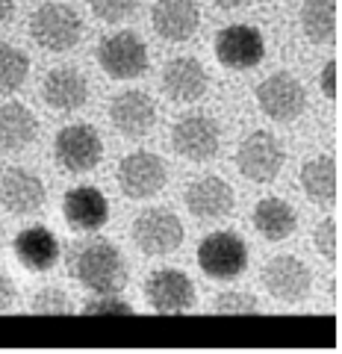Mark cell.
Returning <instances> with one entry per match:
<instances>
[{
  "mask_svg": "<svg viewBox=\"0 0 342 354\" xmlns=\"http://www.w3.org/2000/svg\"><path fill=\"white\" fill-rule=\"evenodd\" d=\"M95 18H101L104 24H115V21H124L133 9L139 6V0H89Z\"/></svg>",
  "mask_w": 342,
  "mask_h": 354,
  "instance_id": "4dcf8cb0",
  "label": "cell"
},
{
  "mask_svg": "<svg viewBox=\"0 0 342 354\" xmlns=\"http://www.w3.org/2000/svg\"><path fill=\"white\" fill-rule=\"evenodd\" d=\"M198 266L213 281H234L248 269V245L234 230H216L198 245Z\"/></svg>",
  "mask_w": 342,
  "mask_h": 354,
  "instance_id": "3957f363",
  "label": "cell"
},
{
  "mask_svg": "<svg viewBox=\"0 0 342 354\" xmlns=\"http://www.w3.org/2000/svg\"><path fill=\"white\" fill-rule=\"evenodd\" d=\"M97 65L113 80H136L148 71V44L133 30H121L97 44Z\"/></svg>",
  "mask_w": 342,
  "mask_h": 354,
  "instance_id": "52a82bcc",
  "label": "cell"
},
{
  "mask_svg": "<svg viewBox=\"0 0 342 354\" xmlns=\"http://www.w3.org/2000/svg\"><path fill=\"white\" fill-rule=\"evenodd\" d=\"M165 180H169V169H165L162 157L151 151H136L127 153L124 160L118 162V186L127 198H136V201H148V198L160 195Z\"/></svg>",
  "mask_w": 342,
  "mask_h": 354,
  "instance_id": "8fae6325",
  "label": "cell"
},
{
  "mask_svg": "<svg viewBox=\"0 0 342 354\" xmlns=\"http://www.w3.org/2000/svg\"><path fill=\"white\" fill-rule=\"evenodd\" d=\"M213 3L222 6V9H245L254 3V0H213Z\"/></svg>",
  "mask_w": 342,
  "mask_h": 354,
  "instance_id": "e575fe53",
  "label": "cell"
},
{
  "mask_svg": "<svg viewBox=\"0 0 342 354\" xmlns=\"http://www.w3.org/2000/svg\"><path fill=\"white\" fill-rule=\"evenodd\" d=\"M48 189L41 183V177H36L30 169L21 165H9L0 171V204L6 213L12 216H32L45 207Z\"/></svg>",
  "mask_w": 342,
  "mask_h": 354,
  "instance_id": "5bb4252c",
  "label": "cell"
},
{
  "mask_svg": "<svg viewBox=\"0 0 342 354\" xmlns=\"http://www.w3.org/2000/svg\"><path fill=\"white\" fill-rule=\"evenodd\" d=\"M62 216L71 230L92 234L109 221V201L97 186H74L62 198Z\"/></svg>",
  "mask_w": 342,
  "mask_h": 354,
  "instance_id": "e0dca14e",
  "label": "cell"
},
{
  "mask_svg": "<svg viewBox=\"0 0 342 354\" xmlns=\"http://www.w3.org/2000/svg\"><path fill=\"white\" fill-rule=\"evenodd\" d=\"M130 236H133L142 254L160 257V254H171L180 248L183 221L178 218V213H171V209H165V207H148L133 218Z\"/></svg>",
  "mask_w": 342,
  "mask_h": 354,
  "instance_id": "ba28073f",
  "label": "cell"
},
{
  "mask_svg": "<svg viewBox=\"0 0 342 354\" xmlns=\"http://www.w3.org/2000/svg\"><path fill=\"white\" fill-rule=\"evenodd\" d=\"M30 36L39 48L50 53H65L80 41L83 21L68 3H45L30 18Z\"/></svg>",
  "mask_w": 342,
  "mask_h": 354,
  "instance_id": "7a4b0ae2",
  "label": "cell"
},
{
  "mask_svg": "<svg viewBox=\"0 0 342 354\" xmlns=\"http://www.w3.org/2000/svg\"><path fill=\"white\" fill-rule=\"evenodd\" d=\"M30 310L39 316H65V313H71L74 307H71V298L65 295L59 286H45V290L36 292Z\"/></svg>",
  "mask_w": 342,
  "mask_h": 354,
  "instance_id": "83f0119b",
  "label": "cell"
},
{
  "mask_svg": "<svg viewBox=\"0 0 342 354\" xmlns=\"http://www.w3.org/2000/svg\"><path fill=\"white\" fill-rule=\"evenodd\" d=\"M313 242H316V251L322 254L325 260L339 263V221L336 218L319 221V227L313 234Z\"/></svg>",
  "mask_w": 342,
  "mask_h": 354,
  "instance_id": "f1b7e54d",
  "label": "cell"
},
{
  "mask_svg": "<svg viewBox=\"0 0 342 354\" xmlns=\"http://www.w3.org/2000/svg\"><path fill=\"white\" fill-rule=\"evenodd\" d=\"M39 136V121L24 104H3L0 106V151H24Z\"/></svg>",
  "mask_w": 342,
  "mask_h": 354,
  "instance_id": "603a6c76",
  "label": "cell"
},
{
  "mask_svg": "<svg viewBox=\"0 0 342 354\" xmlns=\"http://www.w3.org/2000/svg\"><path fill=\"white\" fill-rule=\"evenodd\" d=\"M83 313L86 316H130L133 307H130L127 301H121L118 292H104V295L92 298V301H86Z\"/></svg>",
  "mask_w": 342,
  "mask_h": 354,
  "instance_id": "f546056e",
  "label": "cell"
},
{
  "mask_svg": "<svg viewBox=\"0 0 342 354\" xmlns=\"http://www.w3.org/2000/svg\"><path fill=\"white\" fill-rule=\"evenodd\" d=\"M145 298L153 313L180 316L195 304V283L180 269H157L145 283Z\"/></svg>",
  "mask_w": 342,
  "mask_h": 354,
  "instance_id": "4fadbf2b",
  "label": "cell"
},
{
  "mask_svg": "<svg viewBox=\"0 0 342 354\" xmlns=\"http://www.w3.org/2000/svg\"><path fill=\"white\" fill-rule=\"evenodd\" d=\"M301 186L307 198L319 207H330L339 198V162L334 157H313L301 165Z\"/></svg>",
  "mask_w": 342,
  "mask_h": 354,
  "instance_id": "7402d4cb",
  "label": "cell"
},
{
  "mask_svg": "<svg viewBox=\"0 0 342 354\" xmlns=\"http://www.w3.org/2000/svg\"><path fill=\"white\" fill-rule=\"evenodd\" d=\"M319 86H322V95L330 97V101H336V97H339V62L336 59H330L325 68H322Z\"/></svg>",
  "mask_w": 342,
  "mask_h": 354,
  "instance_id": "1f68e13d",
  "label": "cell"
},
{
  "mask_svg": "<svg viewBox=\"0 0 342 354\" xmlns=\"http://www.w3.org/2000/svg\"><path fill=\"white\" fill-rule=\"evenodd\" d=\"M257 104L266 118L278 121V124H289V121L304 115L307 92L289 71H274L257 86Z\"/></svg>",
  "mask_w": 342,
  "mask_h": 354,
  "instance_id": "9c48e42d",
  "label": "cell"
},
{
  "mask_svg": "<svg viewBox=\"0 0 342 354\" xmlns=\"http://www.w3.org/2000/svg\"><path fill=\"white\" fill-rule=\"evenodd\" d=\"M263 286H266V292L272 298H278V301L295 304L310 295L313 272L304 260L292 257V254H278V257H272L266 263V269H263Z\"/></svg>",
  "mask_w": 342,
  "mask_h": 354,
  "instance_id": "7c38bea8",
  "label": "cell"
},
{
  "mask_svg": "<svg viewBox=\"0 0 342 354\" xmlns=\"http://www.w3.org/2000/svg\"><path fill=\"white\" fill-rule=\"evenodd\" d=\"M207 68L192 57H178L162 68V92L178 104H195L207 92Z\"/></svg>",
  "mask_w": 342,
  "mask_h": 354,
  "instance_id": "d6986e66",
  "label": "cell"
},
{
  "mask_svg": "<svg viewBox=\"0 0 342 354\" xmlns=\"http://www.w3.org/2000/svg\"><path fill=\"white\" fill-rule=\"evenodd\" d=\"M109 121L121 136L139 139L157 124V104L142 88H127V92H118L109 104Z\"/></svg>",
  "mask_w": 342,
  "mask_h": 354,
  "instance_id": "2e32d148",
  "label": "cell"
},
{
  "mask_svg": "<svg viewBox=\"0 0 342 354\" xmlns=\"http://www.w3.org/2000/svg\"><path fill=\"white\" fill-rule=\"evenodd\" d=\"M12 12H15V0H0V27L12 18Z\"/></svg>",
  "mask_w": 342,
  "mask_h": 354,
  "instance_id": "836d02e7",
  "label": "cell"
},
{
  "mask_svg": "<svg viewBox=\"0 0 342 354\" xmlns=\"http://www.w3.org/2000/svg\"><path fill=\"white\" fill-rule=\"evenodd\" d=\"M41 97L50 109H59V113H71V109H80L89 101V80L83 77V71L71 68V65H59L45 77V86H41Z\"/></svg>",
  "mask_w": 342,
  "mask_h": 354,
  "instance_id": "44dd1931",
  "label": "cell"
},
{
  "mask_svg": "<svg viewBox=\"0 0 342 354\" xmlns=\"http://www.w3.org/2000/svg\"><path fill=\"white\" fill-rule=\"evenodd\" d=\"M183 201H186V209H189L195 218L218 221V218L234 213L236 195H234V186H230L225 177L207 174V177H198L195 183L186 186Z\"/></svg>",
  "mask_w": 342,
  "mask_h": 354,
  "instance_id": "9a60e30c",
  "label": "cell"
},
{
  "mask_svg": "<svg viewBox=\"0 0 342 354\" xmlns=\"http://www.w3.org/2000/svg\"><path fill=\"white\" fill-rule=\"evenodd\" d=\"M151 24L162 39L186 41L201 27V9L195 0H157L151 9Z\"/></svg>",
  "mask_w": 342,
  "mask_h": 354,
  "instance_id": "ac0fdd59",
  "label": "cell"
},
{
  "mask_svg": "<svg viewBox=\"0 0 342 354\" xmlns=\"http://www.w3.org/2000/svg\"><path fill=\"white\" fill-rule=\"evenodd\" d=\"M53 157L68 174H89L104 160V139L92 124H68L57 133Z\"/></svg>",
  "mask_w": 342,
  "mask_h": 354,
  "instance_id": "277c9868",
  "label": "cell"
},
{
  "mask_svg": "<svg viewBox=\"0 0 342 354\" xmlns=\"http://www.w3.org/2000/svg\"><path fill=\"white\" fill-rule=\"evenodd\" d=\"M12 251L27 272H50L53 266L59 263V254H62L59 239L53 236V230L41 227V225L21 230L12 242Z\"/></svg>",
  "mask_w": 342,
  "mask_h": 354,
  "instance_id": "ffe728a7",
  "label": "cell"
},
{
  "mask_svg": "<svg viewBox=\"0 0 342 354\" xmlns=\"http://www.w3.org/2000/svg\"><path fill=\"white\" fill-rule=\"evenodd\" d=\"M339 27V0H304L301 30L313 44H334Z\"/></svg>",
  "mask_w": 342,
  "mask_h": 354,
  "instance_id": "d4e9b609",
  "label": "cell"
},
{
  "mask_svg": "<svg viewBox=\"0 0 342 354\" xmlns=\"http://www.w3.org/2000/svg\"><path fill=\"white\" fill-rule=\"evenodd\" d=\"M171 148L189 162H207L222 148V127L207 113H186L171 127Z\"/></svg>",
  "mask_w": 342,
  "mask_h": 354,
  "instance_id": "5b68a950",
  "label": "cell"
},
{
  "mask_svg": "<svg viewBox=\"0 0 342 354\" xmlns=\"http://www.w3.org/2000/svg\"><path fill=\"white\" fill-rule=\"evenodd\" d=\"M266 57V39L251 24H227L216 36V59L227 71H251Z\"/></svg>",
  "mask_w": 342,
  "mask_h": 354,
  "instance_id": "30bf717a",
  "label": "cell"
},
{
  "mask_svg": "<svg viewBox=\"0 0 342 354\" xmlns=\"http://www.w3.org/2000/svg\"><path fill=\"white\" fill-rule=\"evenodd\" d=\"M15 304V283L9 281V274L0 269V313H6Z\"/></svg>",
  "mask_w": 342,
  "mask_h": 354,
  "instance_id": "d6a6232c",
  "label": "cell"
},
{
  "mask_svg": "<svg viewBox=\"0 0 342 354\" xmlns=\"http://www.w3.org/2000/svg\"><path fill=\"white\" fill-rule=\"evenodd\" d=\"M30 74V57L9 41H0V95H15Z\"/></svg>",
  "mask_w": 342,
  "mask_h": 354,
  "instance_id": "484cf974",
  "label": "cell"
},
{
  "mask_svg": "<svg viewBox=\"0 0 342 354\" xmlns=\"http://www.w3.org/2000/svg\"><path fill=\"white\" fill-rule=\"evenodd\" d=\"M251 218H254V227H257V234L263 239H269V242L289 239L295 234V227H298L295 209L286 204V201H281V198H263V201H257Z\"/></svg>",
  "mask_w": 342,
  "mask_h": 354,
  "instance_id": "cb8c5ba5",
  "label": "cell"
},
{
  "mask_svg": "<svg viewBox=\"0 0 342 354\" xmlns=\"http://www.w3.org/2000/svg\"><path fill=\"white\" fill-rule=\"evenodd\" d=\"M74 278L95 295L121 292L127 283V263L109 239H92L77 245Z\"/></svg>",
  "mask_w": 342,
  "mask_h": 354,
  "instance_id": "6da1fadb",
  "label": "cell"
},
{
  "mask_svg": "<svg viewBox=\"0 0 342 354\" xmlns=\"http://www.w3.org/2000/svg\"><path fill=\"white\" fill-rule=\"evenodd\" d=\"M283 165H286L283 145L269 130H254L239 142L236 169L251 183H272L283 171Z\"/></svg>",
  "mask_w": 342,
  "mask_h": 354,
  "instance_id": "8992f818",
  "label": "cell"
},
{
  "mask_svg": "<svg viewBox=\"0 0 342 354\" xmlns=\"http://www.w3.org/2000/svg\"><path fill=\"white\" fill-rule=\"evenodd\" d=\"M216 316H254L260 313V301L251 292H222L213 304Z\"/></svg>",
  "mask_w": 342,
  "mask_h": 354,
  "instance_id": "4316f807",
  "label": "cell"
}]
</instances>
